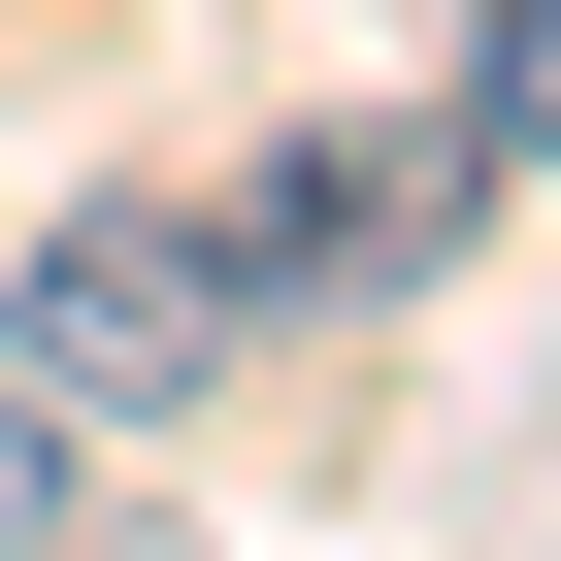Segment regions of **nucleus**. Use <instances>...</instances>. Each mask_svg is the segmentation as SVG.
Listing matches in <instances>:
<instances>
[{
	"mask_svg": "<svg viewBox=\"0 0 561 561\" xmlns=\"http://www.w3.org/2000/svg\"><path fill=\"white\" fill-rule=\"evenodd\" d=\"M495 165H462V100H331V133H264L231 165V298L298 331V298H430V231H462Z\"/></svg>",
	"mask_w": 561,
	"mask_h": 561,
	"instance_id": "2",
	"label": "nucleus"
},
{
	"mask_svg": "<svg viewBox=\"0 0 561 561\" xmlns=\"http://www.w3.org/2000/svg\"><path fill=\"white\" fill-rule=\"evenodd\" d=\"M0 528H100V430H67L34 364H0Z\"/></svg>",
	"mask_w": 561,
	"mask_h": 561,
	"instance_id": "4",
	"label": "nucleus"
},
{
	"mask_svg": "<svg viewBox=\"0 0 561 561\" xmlns=\"http://www.w3.org/2000/svg\"><path fill=\"white\" fill-rule=\"evenodd\" d=\"M0 364H34L100 462H133V430H198V397L264 364V298H231V198H67L34 264H0Z\"/></svg>",
	"mask_w": 561,
	"mask_h": 561,
	"instance_id": "1",
	"label": "nucleus"
},
{
	"mask_svg": "<svg viewBox=\"0 0 561 561\" xmlns=\"http://www.w3.org/2000/svg\"><path fill=\"white\" fill-rule=\"evenodd\" d=\"M462 165H495V198L561 165V0H462Z\"/></svg>",
	"mask_w": 561,
	"mask_h": 561,
	"instance_id": "3",
	"label": "nucleus"
}]
</instances>
